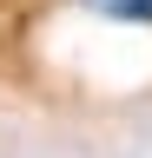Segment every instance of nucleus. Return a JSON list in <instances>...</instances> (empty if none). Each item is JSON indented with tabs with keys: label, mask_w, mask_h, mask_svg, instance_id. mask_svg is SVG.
Instances as JSON below:
<instances>
[{
	"label": "nucleus",
	"mask_w": 152,
	"mask_h": 158,
	"mask_svg": "<svg viewBox=\"0 0 152 158\" xmlns=\"http://www.w3.org/2000/svg\"><path fill=\"white\" fill-rule=\"evenodd\" d=\"M86 7H99L112 20H145V27H152V0H86Z\"/></svg>",
	"instance_id": "1"
}]
</instances>
